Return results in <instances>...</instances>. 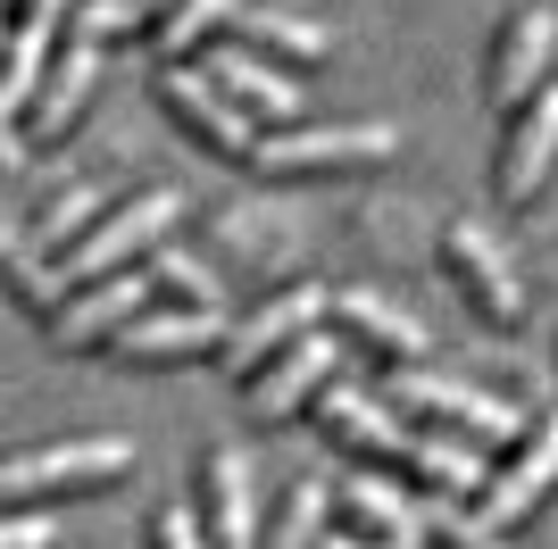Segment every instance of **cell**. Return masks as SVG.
Listing matches in <instances>:
<instances>
[{
	"label": "cell",
	"mask_w": 558,
	"mask_h": 549,
	"mask_svg": "<svg viewBox=\"0 0 558 549\" xmlns=\"http://www.w3.org/2000/svg\"><path fill=\"white\" fill-rule=\"evenodd\" d=\"M175 217H184V192H175V183H150V192H134V200H117L68 258H50L59 292H84V283H100V274H125L142 251H167Z\"/></svg>",
	"instance_id": "cell-1"
},
{
	"label": "cell",
	"mask_w": 558,
	"mask_h": 549,
	"mask_svg": "<svg viewBox=\"0 0 558 549\" xmlns=\"http://www.w3.org/2000/svg\"><path fill=\"white\" fill-rule=\"evenodd\" d=\"M392 408L417 416L425 434H475V441H525L534 416L500 400L484 383H459V375H434V366H392Z\"/></svg>",
	"instance_id": "cell-2"
},
{
	"label": "cell",
	"mask_w": 558,
	"mask_h": 549,
	"mask_svg": "<svg viewBox=\"0 0 558 549\" xmlns=\"http://www.w3.org/2000/svg\"><path fill=\"white\" fill-rule=\"evenodd\" d=\"M134 475V441L125 434H84V441H50V450H17L0 466V500L34 508L43 491H93V483Z\"/></svg>",
	"instance_id": "cell-3"
},
{
	"label": "cell",
	"mask_w": 558,
	"mask_h": 549,
	"mask_svg": "<svg viewBox=\"0 0 558 549\" xmlns=\"http://www.w3.org/2000/svg\"><path fill=\"white\" fill-rule=\"evenodd\" d=\"M550 59H558V17L542 9V0L509 9V17L492 25V42H484V109L517 117L542 84H550Z\"/></svg>",
	"instance_id": "cell-4"
},
{
	"label": "cell",
	"mask_w": 558,
	"mask_h": 549,
	"mask_svg": "<svg viewBox=\"0 0 558 549\" xmlns=\"http://www.w3.org/2000/svg\"><path fill=\"white\" fill-rule=\"evenodd\" d=\"M400 134L392 125H283V134L258 142V175H342V167H375V159H392Z\"/></svg>",
	"instance_id": "cell-5"
},
{
	"label": "cell",
	"mask_w": 558,
	"mask_h": 549,
	"mask_svg": "<svg viewBox=\"0 0 558 549\" xmlns=\"http://www.w3.org/2000/svg\"><path fill=\"white\" fill-rule=\"evenodd\" d=\"M159 100H167V117H175V125H184V134H201L217 150V159H258V117L242 109V100H233L226 84H217L209 68H159Z\"/></svg>",
	"instance_id": "cell-6"
},
{
	"label": "cell",
	"mask_w": 558,
	"mask_h": 549,
	"mask_svg": "<svg viewBox=\"0 0 558 549\" xmlns=\"http://www.w3.org/2000/svg\"><path fill=\"white\" fill-rule=\"evenodd\" d=\"M326 317H333V292H326V283H283V292H267L251 317L233 325V342L217 350V358H226L233 375L251 383L267 358H283V350L308 342V333H326Z\"/></svg>",
	"instance_id": "cell-7"
},
{
	"label": "cell",
	"mask_w": 558,
	"mask_h": 549,
	"mask_svg": "<svg viewBox=\"0 0 558 549\" xmlns=\"http://www.w3.org/2000/svg\"><path fill=\"white\" fill-rule=\"evenodd\" d=\"M159 308V274L150 267H125V274H100L84 292L59 300V317H50V342L59 350H109L125 325H142Z\"/></svg>",
	"instance_id": "cell-8"
},
{
	"label": "cell",
	"mask_w": 558,
	"mask_h": 549,
	"mask_svg": "<svg viewBox=\"0 0 558 549\" xmlns=\"http://www.w3.org/2000/svg\"><path fill=\"white\" fill-rule=\"evenodd\" d=\"M442 267L466 292V308H484L492 325H525V274H517V258L500 251L475 217H450L442 225Z\"/></svg>",
	"instance_id": "cell-9"
},
{
	"label": "cell",
	"mask_w": 558,
	"mask_h": 549,
	"mask_svg": "<svg viewBox=\"0 0 558 549\" xmlns=\"http://www.w3.org/2000/svg\"><path fill=\"white\" fill-rule=\"evenodd\" d=\"M192 516L209 533V549H258V500H251V466L233 441H209L192 457Z\"/></svg>",
	"instance_id": "cell-10"
},
{
	"label": "cell",
	"mask_w": 558,
	"mask_h": 549,
	"mask_svg": "<svg viewBox=\"0 0 558 549\" xmlns=\"http://www.w3.org/2000/svg\"><path fill=\"white\" fill-rule=\"evenodd\" d=\"M68 17H75V0H9V91H0L9 125H25L50 59L68 50Z\"/></svg>",
	"instance_id": "cell-11"
},
{
	"label": "cell",
	"mask_w": 558,
	"mask_h": 549,
	"mask_svg": "<svg viewBox=\"0 0 558 549\" xmlns=\"http://www.w3.org/2000/svg\"><path fill=\"white\" fill-rule=\"evenodd\" d=\"M558 167V75L509 117V134H500V159H492V192L509 208H525L542 192V175Z\"/></svg>",
	"instance_id": "cell-12"
},
{
	"label": "cell",
	"mask_w": 558,
	"mask_h": 549,
	"mask_svg": "<svg viewBox=\"0 0 558 549\" xmlns=\"http://www.w3.org/2000/svg\"><path fill=\"white\" fill-rule=\"evenodd\" d=\"M342 375V342L333 333H308V342H292L283 358H267L242 383V408L251 416H267V425H283L292 408H308V400H326V383Z\"/></svg>",
	"instance_id": "cell-13"
},
{
	"label": "cell",
	"mask_w": 558,
	"mask_h": 549,
	"mask_svg": "<svg viewBox=\"0 0 558 549\" xmlns=\"http://www.w3.org/2000/svg\"><path fill=\"white\" fill-rule=\"evenodd\" d=\"M317 425H326V441H350V450L375 457V466H409V450H417V425H409L392 400L359 391V383H326Z\"/></svg>",
	"instance_id": "cell-14"
},
{
	"label": "cell",
	"mask_w": 558,
	"mask_h": 549,
	"mask_svg": "<svg viewBox=\"0 0 558 549\" xmlns=\"http://www.w3.org/2000/svg\"><path fill=\"white\" fill-rule=\"evenodd\" d=\"M233 325H242L233 308H150V317L125 325L109 350L125 366H175V358H201V350H226Z\"/></svg>",
	"instance_id": "cell-15"
},
{
	"label": "cell",
	"mask_w": 558,
	"mask_h": 549,
	"mask_svg": "<svg viewBox=\"0 0 558 549\" xmlns=\"http://www.w3.org/2000/svg\"><path fill=\"white\" fill-rule=\"evenodd\" d=\"M550 491H558V408H550V416H534V434L517 441V457L500 466V475H492V491L475 500V516L509 533L517 516H534Z\"/></svg>",
	"instance_id": "cell-16"
},
{
	"label": "cell",
	"mask_w": 558,
	"mask_h": 549,
	"mask_svg": "<svg viewBox=\"0 0 558 549\" xmlns=\"http://www.w3.org/2000/svg\"><path fill=\"white\" fill-rule=\"evenodd\" d=\"M333 491H342V508H350V533L392 541V549H417L425 541V491H409L400 475H384V466H350Z\"/></svg>",
	"instance_id": "cell-17"
},
{
	"label": "cell",
	"mask_w": 558,
	"mask_h": 549,
	"mask_svg": "<svg viewBox=\"0 0 558 549\" xmlns=\"http://www.w3.org/2000/svg\"><path fill=\"white\" fill-rule=\"evenodd\" d=\"M201 68H209V75H217V84H226L251 117H276V125H292V117L308 109L301 75L283 68V59H267V50H251V42H217Z\"/></svg>",
	"instance_id": "cell-18"
},
{
	"label": "cell",
	"mask_w": 558,
	"mask_h": 549,
	"mask_svg": "<svg viewBox=\"0 0 558 549\" xmlns=\"http://www.w3.org/2000/svg\"><path fill=\"white\" fill-rule=\"evenodd\" d=\"M109 183H68V192H50L43 208H34V217H25L17 225V242H9V267H17V258H34V267H50V258H68L75 242H84V233L100 225V217H109Z\"/></svg>",
	"instance_id": "cell-19"
},
{
	"label": "cell",
	"mask_w": 558,
	"mask_h": 549,
	"mask_svg": "<svg viewBox=\"0 0 558 549\" xmlns=\"http://www.w3.org/2000/svg\"><path fill=\"white\" fill-rule=\"evenodd\" d=\"M333 325H342L350 342H367L375 358H392V366H417L425 358V325L400 308V300L367 292V283H342L333 292Z\"/></svg>",
	"instance_id": "cell-20"
},
{
	"label": "cell",
	"mask_w": 558,
	"mask_h": 549,
	"mask_svg": "<svg viewBox=\"0 0 558 549\" xmlns=\"http://www.w3.org/2000/svg\"><path fill=\"white\" fill-rule=\"evenodd\" d=\"M93 75H100V42H75L68 34V50L50 59V75H43V91H34V109H25L17 134L25 142H59L75 125V109L93 100Z\"/></svg>",
	"instance_id": "cell-21"
},
{
	"label": "cell",
	"mask_w": 558,
	"mask_h": 549,
	"mask_svg": "<svg viewBox=\"0 0 558 549\" xmlns=\"http://www.w3.org/2000/svg\"><path fill=\"white\" fill-rule=\"evenodd\" d=\"M409 475H417L425 491H442V500H484L492 491L484 450L466 434H425V425H417V450H409Z\"/></svg>",
	"instance_id": "cell-22"
},
{
	"label": "cell",
	"mask_w": 558,
	"mask_h": 549,
	"mask_svg": "<svg viewBox=\"0 0 558 549\" xmlns=\"http://www.w3.org/2000/svg\"><path fill=\"white\" fill-rule=\"evenodd\" d=\"M333 500H342V491H333L326 475H292V483H283V500L267 508L258 549H317L333 533Z\"/></svg>",
	"instance_id": "cell-23"
},
{
	"label": "cell",
	"mask_w": 558,
	"mask_h": 549,
	"mask_svg": "<svg viewBox=\"0 0 558 549\" xmlns=\"http://www.w3.org/2000/svg\"><path fill=\"white\" fill-rule=\"evenodd\" d=\"M233 17H242V0H167L159 25H150V50H159L167 68H184L201 42H217V34H233Z\"/></svg>",
	"instance_id": "cell-24"
},
{
	"label": "cell",
	"mask_w": 558,
	"mask_h": 549,
	"mask_svg": "<svg viewBox=\"0 0 558 549\" xmlns=\"http://www.w3.org/2000/svg\"><path fill=\"white\" fill-rule=\"evenodd\" d=\"M233 42L267 50V59H292V68H317L333 50V34L308 25V17H283V9H242V17H233Z\"/></svg>",
	"instance_id": "cell-25"
},
{
	"label": "cell",
	"mask_w": 558,
	"mask_h": 549,
	"mask_svg": "<svg viewBox=\"0 0 558 549\" xmlns=\"http://www.w3.org/2000/svg\"><path fill=\"white\" fill-rule=\"evenodd\" d=\"M425 533H434L442 549H509L500 525H484L466 500H442V491H425Z\"/></svg>",
	"instance_id": "cell-26"
},
{
	"label": "cell",
	"mask_w": 558,
	"mask_h": 549,
	"mask_svg": "<svg viewBox=\"0 0 558 549\" xmlns=\"http://www.w3.org/2000/svg\"><path fill=\"white\" fill-rule=\"evenodd\" d=\"M150 274H159V292H184V308H226V292H217V274L201 267L192 251H150Z\"/></svg>",
	"instance_id": "cell-27"
},
{
	"label": "cell",
	"mask_w": 558,
	"mask_h": 549,
	"mask_svg": "<svg viewBox=\"0 0 558 549\" xmlns=\"http://www.w3.org/2000/svg\"><path fill=\"white\" fill-rule=\"evenodd\" d=\"M150 549H209V533H201V516L184 500H167V508H150Z\"/></svg>",
	"instance_id": "cell-28"
},
{
	"label": "cell",
	"mask_w": 558,
	"mask_h": 549,
	"mask_svg": "<svg viewBox=\"0 0 558 549\" xmlns=\"http://www.w3.org/2000/svg\"><path fill=\"white\" fill-rule=\"evenodd\" d=\"M50 541H59L50 516H9V525H0V549H50Z\"/></svg>",
	"instance_id": "cell-29"
},
{
	"label": "cell",
	"mask_w": 558,
	"mask_h": 549,
	"mask_svg": "<svg viewBox=\"0 0 558 549\" xmlns=\"http://www.w3.org/2000/svg\"><path fill=\"white\" fill-rule=\"evenodd\" d=\"M317 549H392V541H367V533H350V525H333Z\"/></svg>",
	"instance_id": "cell-30"
},
{
	"label": "cell",
	"mask_w": 558,
	"mask_h": 549,
	"mask_svg": "<svg viewBox=\"0 0 558 549\" xmlns=\"http://www.w3.org/2000/svg\"><path fill=\"white\" fill-rule=\"evenodd\" d=\"M142 9H159V0H142Z\"/></svg>",
	"instance_id": "cell-31"
}]
</instances>
